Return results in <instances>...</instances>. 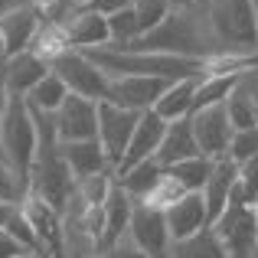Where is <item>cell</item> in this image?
I'll return each instance as SVG.
<instances>
[{"label":"cell","mask_w":258,"mask_h":258,"mask_svg":"<svg viewBox=\"0 0 258 258\" xmlns=\"http://www.w3.org/2000/svg\"><path fill=\"white\" fill-rule=\"evenodd\" d=\"M85 56L105 72L108 79H124V76H147V79H206L209 66L206 59H186V56H167V52H134V49H85Z\"/></svg>","instance_id":"1"},{"label":"cell","mask_w":258,"mask_h":258,"mask_svg":"<svg viewBox=\"0 0 258 258\" xmlns=\"http://www.w3.org/2000/svg\"><path fill=\"white\" fill-rule=\"evenodd\" d=\"M127 49H134V52H167V56L206 59V62L216 59L206 20H203V13H200L196 4L189 7V10H173L157 30H151L147 36H141L138 43H131Z\"/></svg>","instance_id":"2"},{"label":"cell","mask_w":258,"mask_h":258,"mask_svg":"<svg viewBox=\"0 0 258 258\" xmlns=\"http://www.w3.org/2000/svg\"><path fill=\"white\" fill-rule=\"evenodd\" d=\"M200 13L206 20L216 59H242L258 49V20L248 0H203Z\"/></svg>","instance_id":"3"},{"label":"cell","mask_w":258,"mask_h":258,"mask_svg":"<svg viewBox=\"0 0 258 258\" xmlns=\"http://www.w3.org/2000/svg\"><path fill=\"white\" fill-rule=\"evenodd\" d=\"M0 154L30 183L33 167H36V154H39V131H36V118H33V108L26 101V95L10 92L4 124H0Z\"/></svg>","instance_id":"4"},{"label":"cell","mask_w":258,"mask_h":258,"mask_svg":"<svg viewBox=\"0 0 258 258\" xmlns=\"http://www.w3.org/2000/svg\"><path fill=\"white\" fill-rule=\"evenodd\" d=\"M33 196H39L43 203H49L56 213H62L66 203H72V193H76V176H72L69 164L62 157V147H43L36 154V167H33L30 176Z\"/></svg>","instance_id":"5"},{"label":"cell","mask_w":258,"mask_h":258,"mask_svg":"<svg viewBox=\"0 0 258 258\" xmlns=\"http://www.w3.org/2000/svg\"><path fill=\"white\" fill-rule=\"evenodd\" d=\"M52 72L69 85L72 95H82V98L92 101H108V92H111V79L79 49H69L52 62Z\"/></svg>","instance_id":"6"},{"label":"cell","mask_w":258,"mask_h":258,"mask_svg":"<svg viewBox=\"0 0 258 258\" xmlns=\"http://www.w3.org/2000/svg\"><path fill=\"white\" fill-rule=\"evenodd\" d=\"M138 111L118 108L114 101H98V144L105 151L111 170H118V164L124 160V151L131 144L134 131H138Z\"/></svg>","instance_id":"7"},{"label":"cell","mask_w":258,"mask_h":258,"mask_svg":"<svg viewBox=\"0 0 258 258\" xmlns=\"http://www.w3.org/2000/svg\"><path fill=\"white\" fill-rule=\"evenodd\" d=\"M216 235L222 239L229 258H255L258 255V209L255 206H232L219 216Z\"/></svg>","instance_id":"8"},{"label":"cell","mask_w":258,"mask_h":258,"mask_svg":"<svg viewBox=\"0 0 258 258\" xmlns=\"http://www.w3.org/2000/svg\"><path fill=\"white\" fill-rule=\"evenodd\" d=\"M56 121L59 144H76V141H95L98 138V101L69 95L66 105L52 114Z\"/></svg>","instance_id":"9"},{"label":"cell","mask_w":258,"mask_h":258,"mask_svg":"<svg viewBox=\"0 0 258 258\" xmlns=\"http://www.w3.org/2000/svg\"><path fill=\"white\" fill-rule=\"evenodd\" d=\"M131 242L147 252L151 258H167L170 255V226H167V213L164 209H154L147 203H138L134 206V216H131V229H127Z\"/></svg>","instance_id":"10"},{"label":"cell","mask_w":258,"mask_h":258,"mask_svg":"<svg viewBox=\"0 0 258 258\" xmlns=\"http://www.w3.org/2000/svg\"><path fill=\"white\" fill-rule=\"evenodd\" d=\"M193 121V134H196V144L206 157L222 160L229 157V144H232V121H229V108L226 105H216V108H203V111L189 114Z\"/></svg>","instance_id":"11"},{"label":"cell","mask_w":258,"mask_h":258,"mask_svg":"<svg viewBox=\"0 0 258 258\" xmlns=\"http://www.w3.org/2000/svg\"><path fill=\"white\" fill-rule=\"evenodd\" d=\"M173 82L170 79H147V76H124V79H111V92H108V101H114L118 108H127V111H154L157 101L167 95V88Z\"/></svg>","instance_id":"12"},{"label":"cell","mask_w":258,"mask_h":258,"mask_svg":"<svg viewBox=\"0 0 258 258\" xmlns=\"http://www.w3.org/2000/svg\"><path fill=\"white\" fill-rule=\"evenodd\" d=\"M167 124H170V121H164L157 111H144V114H141L138 131H134L131 144H127V151H124V160L118 164L114 176H121V173L131 170V167H138V164H144V160L157 157L160 144H164V134H167Z\"/></svg>","instance_id":"13"},{"label":"cell","mask_w":258,"mask_h":258,"mask_svg":"<svg viewBox=\"0 0 258 258\" xmlns=\"http://www.w3.org/2000/svg\"><path fill=\"white\" fill-rule=\"evenodd\" d=\"M39 30H43V23H39V13L33 7H20V10H10L7 17H0V39H4L7 59L33 49Z\"/></svg>","instance_id":"14"},{"label":"cell","mask_w":258,"mask_h":258,"mask_svg":"<svg viewBox=\"0 0 258 258\" xmlns=\"http://www.w3.org/2000/svg\"><path fill=\"white\" fill-rule=\"evenodd\" d=\"M167 213V226H170V239L173 242H183V239H193L200 235L203 229H209V209H206V200L203 193H186L173 203Z\"/></svg>","instance_id":"15"},{"label":"cell","mask_w":258,"mask_h":258,"mask_svg":"<svg viewBox=\"0 0 258 258\" xmlns=\"http://www.w3.org/2000/svg\"><path fill=\"white\" fill-rule=\"evenodd\" d=\"M20 206H23V216L30 219V226L36 229L39 248L49 252L52 258H59L62 255V222H59V213L33 193H26V200L20 203Z\"/></svg>","instance_id":"16"},{"label":"cell","mask_w":258,"mask_h":258,"mask_svg":"<svg viewBox=\"0 0 258 258\" xmlns=\"http://www.w3.org/2000/svg\"><path fill=\"white\" fill-rule=\"evenodd\" d=\"M239 183V164L229 157L216 160V170L209 176L206 189H203V200H206V209H209V226L219 222V216L232 206V189Z\"/></svg>","instance_id":"17"},{"label":"cell","mask_w":258,"mask_h":258,"mask_svg":"<svg viewBox=\"0 0 258 258\" xmlns=\"http://www.w3.org/2000/svg\"><path fill=\"white\" fill-rule=\"evenodd\" d=\"M66 39H69L72 49L85 52V49H101V46H111V26H108V17L92 10H82L62 26Z\"/></svg>","instance_id":"18"},{"label":"cell","mask_w":258,"mask_h":258,"mask_svg":"<svg viewBox=\"0 0 258 258\" xmlns=\"http://www.w3.org/2000/svg\"><path fill=\"white\" fill-rule=\"evenodd\" d=\"M200 144H196V134H193V121L189 118H180V121H170L167 124V134H164V144L157 151V164L164 170L183 164L189 157H200Z\"/></svg>","instance_id":"19"},{"label":"cell","mask_w":258,"mask_h":258,"mask_svg":"<svg viewBox=\"0 0 258 258\" xmlns=\"http://www.w3.org/2000/svg\"><path fill=\"white\" fill-rule=\"evenodd\" d=\"M134 206L138 203L131 200V196L124 193V189L114 183L111 196H108L105 209H101V245L111 248L114 242H121L127 235V229H131V216H134Z\"/></svg>","instance_id":"20"},{"label":"cell","mask_w":258,"mask_h":258,"mask_svg":"<svg viewBox=\"0 0 258 258\" xmlns=\"http://www.w3.org/2000/svg\"><path fill=\"white\" fill-rule=\"evenodd\" d=\"M4 69H7V88H10L13 95H30L33 88L52 72V66L46 62L43 56H36L33 49H26V52H20V56L7 59Z\"/></svg>","instance_id":"21"},{"label":"cell","mask_w":258,"mask_h":258,"mask_svg":"<svg viewBox=\"0 0 258 258\" xmlns=\"http://www.w3.org/2000/svg\"><path fill=\"white\" fill-rule=\"evenodd\" d=\"M59 147H62V157H66V164H69L72 176H76V183L111 170V164H108V157H105V151H101L98 138H95V141H76V144H59Z\"/></svg>","instance_id":"22"},{"label":"cell","mask_w":258,"mask_h":258,"mask_svg":"<svg viewBox=\"0 0 258 258\" xmlns=\"http://www.w3.org/2000/svg\"><path fill=\"white\" fill-rule=\"evenodd\" d=\"M164 176H167V170L157 164V157H151V160H144V164L131 167L127 173L114 176V183H118V186L124 189L134 203H147V196L160 186V180H164Z\"/></svg>","instance_id":"23"},{"label":"cell","mask_w":258,"mask_h":258,"mask_svg":"<svg viewBox=\"0 0 258 258\" xmlns=\"http://www.w3.org/2000/svg\"><path fill=\"white\" fill-rule=\"evenodd\" d=\"M245 72H219V76H206L200 79V88H196V101H193V114L203 111V108H216L226 105L232 98V92L242 85Z\"/></svg>","instance_id":"24"},{"label":"cell","mask_w":258,"mask_h":258,"mask_svg":"<svg viewBox=\"0 0 258 258\" xmlns=\"http://www.w3.org/2000/svg\"><path fill=\"white\" fill-rule=\"evenodd\" d=\"M196 88H200V79H183V82H173L167 88V95L157 101L154 111L164 121H180L193 114V101H196Z\"/></svg>","instance_id":"25"},{"label":"cell","mask_w":258,"mask_h":258,"mask_svg":"<svg viewBox=\"0 0 258 258\" xmlns=\"http://www.w3.org/2000/svg\"><path fill=\"white\" fill-rule=\"evenodd\" d=\"M167 258H229L222 239L216 235V229H203L200 235L193 239H183V242H173L170 245V255Z\"/></svg>","instance_id":"26"},{"label":"cell","mask_w":258,"mask_h":258,"mask_svg":"<svg viewBox=\"0 0 258 258\" xmlns=\"http://www.w3.org/2000/svg\"><path fill=\"white\" fill-rule=\"evenodd\" d=\"M213 170H216V160L206 157V154H200V157H189V160H183V164L170 167L167 173H170L186 193H203L206 183H209V176H213Z\"/></svg>","instance_id":"27"},{"label":"cell","mask_w":258,"mask_h":258,"mask_svg":"<svg viewBox=\"0 0 258 258\" xmlns=\"http://www.w3.org/2000/svg\"><path fill=\"white\" fill-rule=\"evenodd\" d=\"M69 95H72L69 85H66L62 79L56 76V72H49L43 82H39L30 95H26V101H30L33 108H39V111H46V114H56L59 108L66 105V98H69Z\"/></svg>","instance_id":"28"},{"label":"cell","mask_w":258,"mask_h":258,"mask_svg":"<svg viewBox=\"0 0 258 258\" xmlns=\"http://www.w3.org/2000/svg\"><path fill=\"white\" fill-rule=\"evenodd\" d=\"M229 108V121H232L235 131H248V127H258V101L252 95V88L248 82L242 79V85L232 92V98L226 101Z\"/></svg>","instance_id":"29"},{"label":"cell","mask_w":258,"mask_h":258,"mask_svg":"<svg viewBox=\"0 0 258 258\" xmlns=\"http://www.w3.org/2000/svg\"><path fill=\"white\" fill-rule=\"evenodd\" d=\"M134 13H138V23H141V36H147L170 17L173 7L170 0H134Z\"/></svg>","instance_id":"30"},{"label":"cell","mask_w":258,"mask_h":258,"mask_svg":"<svg viewBox=\"0 0 258 258\" xmlns=\"http://www.w3.org/2000/svg\"><path fill=\"white\" fill-rule=\"evenodd\" d=\"M23 200H26V180L7 160H0V203H23Z\"/></svg>","instance_id":"31"},{"label":"cell","mask_w":258,"mask_h":258,"mask_svg":"<svg viewBox=\"0 0 258 258\" xmlns=\"http://www.w3.org/2000/svg\"><path fill=\"white\" fill-rule=\"evenodd\" d=\"M258 157V127H248V131H235L232 144H229V160L235 164H245V160Z\"/></svg>","instance_id":"32"},{"label":"cell","mask_w":258,"mask_h":258,"mask_svg":"<svg viewBox=\"0 0 258 258\" xmlns=\"http://www.w3.org/2000/svg\"><path fill=\"white\" fill-rule=\"evenodd\" d=\"M7 235H10V239H17L20 245L26 248V252H43V248H39V235H36V229H33V226H30V219L23 216V206H20V213L13 216V222L7 226Z\"/></svg>","instance_id":"33"},{"label":"cell","mask_w":258,"mask_h":258,"mask_svg":"<svg viewBox=\"0 0 258 258\" xmlns=\"http://www.w3.org/2000/svg\"><path fill=\"white\" fill-rule=\"evenodd\" d=\"M180 196H186V189L180 186V183L173 180L170 173L164 176V180H160V186L154 189L151 196H147V206H154V209H170L176 200H180Z\"/></svg>","instance_id":"34"},{"label":"cell","mask_w":258,"mask_h":258,"mask_svg":"<svg viewBox=\"0 0 258 258\" xmlns=\"http://www.w3.org/2000/svg\"><path fill=\"white\" fill-rule=\"evenodd\" d=\"M105 258H151V255L141 252V248L131 242V235H124V239L114 242L111 248H105Z\"/></svg>","instance_id":"35"},{"label":"cell","mask_w":258,"mask_h":258,"mask_svg":"<svg viewBox=\"0 0 258 258\" xmlns=\"http://www.w3.org/2000/svg\"><path fill=\"white\" fill-rule=\"evenodd\" d=\"M127 7H134V0H92V4H88L85 10L101 13V17H114V13L127 10Z\"/></svg>","instance_id":"36"},{"label":"cell","mask_w":258,"mask_h":258,"mask_svg":"<svg viewBox=\"0 0 258 258\" xmlns=\"http://www.w3.org/2000/svg\"><path fill=\"white\" fill-rule=\"evenodd\" d=\"M26 248L20 245L17 239H10L7 232H0V258H23Z\"/></svg>","instance_id":"37"},{"label":"cell","mask_w":258,"mask_h":258,"mask_svg":"<svg viewBox=\"0 0 258 258\" xmlns=\"http://www.w3.org/2000/svg\"><path fill=\"white\" fill-rule=\"evenodd\" d=\"M7 101H10V88H7V69H4V62H0V124H4ZM0 160H4V154H0Z\"/></svg>","instance_id":"38"},{"label":"cell","mask_w":258,"mask_h":258,"mask_svg":"<svg viewBox=\"0 0 258 258\" xmlns=\"http://www.w3.org/2000/svg\"><path fill=\"white\" fill-rule=\"evenodd\" d=\"M17 213H20V203H0V232H7V226L13 222Z\"/></svg>","instance_id":"39"},{"label":"cell","mask_w":258,"mask_h":258,"mask_svg":"<svg viewBox=\"0 0 258 258\" xmlns=\"http://www.w3.org/2000/svg\"><path fill=\"white\" fill-rule=\"evenodd\" d=\"M20 7H26V0H0V17H7L10 10H20Z\"/></svg>","instance_id":"40"},{"label":"cell","mask_w":258,"mask_h":258,"mask_svg":"<svg viewBox=\"0 0 258 258\" xmlns=\"http://www.w3.org/2000/svg\"><path fill=\"white\" fill-rule=\"evenodd\" d=\"M193 4H196V0H170V7H173V10H189Z\"/></svg>","instance_id":"41"},{"label":"cell","mask_w":258,"mask_h":258,"mask_svg":"<svg viewBox=\"0 0 258 258\" xmlns=\"http://www.w3.org/2000/svg\"><path fill=\"white\" fill-rule=\"evenodd\" d=\"M23 258H46V255H43V252H26Z\"/></svg>","instance_id":"42"},{"label":"cell","mask_w":258,"mask_h":258,"mask_svg":"<svg viewBox=\"0 0 258 258\" xmlns=\"http://www.w3.org/2000/svg\"><path fill=\"white\" fill-rule=\"evenodd\" d=\"M69 4H76V7H88L92 0H69Z\"/></svg>","instance_id":"43"},{"label":"cell","mask_w":258,"mask_h":258,"mask_svg":"<svg viewBox=\"0 0 258 258\" xmlns=\"http://www.w3.org/2000/svg\"><path fill=\"white\" fill-rule=\"evenodd\" d=\"M0 62H7V52H4V39H0Z\"/></svg>","instance_id":"44"}]
</instances>
